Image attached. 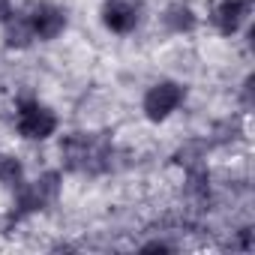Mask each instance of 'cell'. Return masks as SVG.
Segmentation results:
<instances>
[{
    "label": "cell",
    "instance_id": "6da1fadb",
    "mask_svg": "<svg viewBox=\"0 0 255 255\" xmlns=\"http://www.w3.org/2000/svg\"><path fill=\"white\" fill-rule=\"evenodd\" d=\"M60 156H63V165L75 174H102L111 168L114 147L105 135L72 132L60 141Z\"/></svg>",
    "mask_w": 255,
    "mask_h": 255
},
{
    "label": "cell",
    "instance_id": "7a4b0ae2",
    "mask_svg": "<svg viewBox=\"0 0 255 255\" xmlns=\"http://www.w3.org/2000/svg\"><path fill=\"white\" fill-rule=\"evenodd\" d=\"M57 192H60V174L57 171L42 174L30 186H18V210H15V219H21V216L33 213V210H42V207L54 204L57 201Z\"/></svg>",
    "mask_w": 255,
    "mask_h": 255
},
{
    "label": "cell",
    "instance_id": "3957f363",
    "mask_svg": "<svg viewBox=\"0 0 255 255\" xmlns=\"http://www.w3.org/2000/svg\"><path fill=\"white\" fill-rule=\"evenodd\" d=\"M57 129V117L51 108H45L36 99H21L18 102V132L24 138H48Z\"/></svg>",
    "mask_w": 255,
    "mask_h": 255
},
{
    "label": "cell",
    "instance_id": "277c9868",
    "mask_svg": "<svg viewBox=\"0 0 255 255\" xmlns=\"http://www.w3.org/2000/svg\"><path fill=\"white\" fill-rule=\"evenodd\" d=\"M180 102H183V87L177 81H159L144 96V114L150 120H165Z\"/></svg>",
    "mask_w": 255,
    "mask_h": 255
},
{
    "label": "cell",
    "instance_id": "5b68a950",
    "mask_svg": "<svg viewBox=\"0 0 255 255\" xmlns=\"http://www.w3.org/2000/svg\"><path fill=\"white\" fill-rule=\"evenodd\" d=\"M24 15H27V24H30L33 36H39V39H54V36H60L63 27H66L63 9H57V6H51V3H33Z\"/></svg>",
    "mask_w": 255,
    "mask_h": 255
},
{
    "label": "cell",
    "instance_id": "8992f818",
    "mask_svg": "<svg viewBox=\"0 0 255 255\" xmlns=\"http://www.w3.org/2000/svg\"><path fill=\"white\" fill-rule=\"evenodd\" d=\"M138 18H141V6L132 3V0H108V3L102 6V21L114 33H129V30H135Z\"/></svg>",
    "mask_w": 255,
    "mask_h": 255
},
{
    "label": "cell",
    "instance_id": "52a82bcc",
    "mask_svg": "<svg viewBox=\"0 0 255 255\" xmlns=\"http://www.w3.org/2000/svg\"><path fill=\"white\" fill-rule=\"evenodd\" d=\"M249 3L252 0H222V3L213 9V24L219 27V33H225V36L237 33V27L249 15Z\"/></svg>",
    "mask_w": 255,
    "mask_h": 255
},
{
    "label": "cell",
    "instance_id": "ba28073f",
    "mask_svg": "<svg viewBox=\"0 0 255 255\" xmlns=\"http://www.w3.org/2000/svg\"><path fill=\"white\" fill-rule=\"evenodd\" d=\"M3 24H6V45H9V48H24V45L33 39V30H30L24 12H12Z\"/></svg>",
    "mask_w": 255,
    "mask_h": 255
},
{
    "label": "cell",
    "instance_id": "9c48e42d",
    "mask_svg": "<svg viewBox=\"0 0 255 255\" xmlns=\"http://www.w3.org/2000/svg\"><path fill=\"white\" fill-rule=\"evenodd\" d=\"M162 18H165V27H168L171 33H189V30L195 27V12H192L186 3H171Z\"/></svg>",
    "mask_w": 255,
    "mask_h": 255
},
{
    "label": "cell",
    "instance_id": "30bf717a",
    "mask_svg": "<svg viewBox=\"0 0 255 255\" xmlns=\"http://www.w3.org/2000/svg\"><path fill=\"white\" fill-rule=\"evenodd\" d=\"M21 174H24V168H21V162L15 156H3V159H0V183H3V186L18 189L21 186Z\"/></svg>",
    "mask_w": 255,
    "mask_h": 255
},
{
    "label": "cell",
    "instance_id": "8fae6325",
    "mask_svg": "<svg viewBox=\"0 0 255 255\" xmlns=\"http://www.w3.org/2000/svg\"><path fill=\"white\" fill-rule=\"evenodd\" d=\"M240 246L243 249H252V228H243L240 231Z\"/></svg>",
    "mask_w": 255,
    "mask_h": 255
},
{
    "label": "cell",
    "instance_id": "7c38bea8",
    "mask_svg": "<svg viewBox=\"0 0 255 255\" xmlns=\"http://www.w3.org/2000/svg\"><path fill=\"white\" fill-rule=\"evenodd\" d=\"M12 15V6H9V0H0V21H6Z\"/></svg>",
    "mask_w": 255,
    "mask_h": 255
}]
</instances>
